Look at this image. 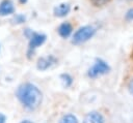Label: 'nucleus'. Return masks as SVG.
Returning a JSON list of instances; mask_svg holds the SVG:
<instances>
[{"label":"nucleus","instance_id":"obj_1","mask_svg":"<svg viewBox=\"0 0 133 123\" xmlns=\"http://www.w3.org/2000/svg\"><path fill=\"white\" fill-rule=\"evenodd\" d=\"M16 96L22 105L29 111L36 110L43 100V93L31 83H24L20 85L16 91Z\"/></svg>","mask_w":133,"mask_h":123},{"label":"nucleus","instance_id":"obj_2","mask_svg":"<svg viewBox=\"0 0 133 123\" xmlns=\"http://www.w3.org/2000/svg\"><path fill=\"white\" fill-rule=\"evenodd\" d=\"M96 28L90 26V25H86V26H82L80 27L73 35L72 38V42L74 44H81L86 42L87 40H89L90 38H92V36L96 34Z\"/></svg>","mask_w":133,"mask_h":123},{"label":"nucleus","instance_id":"obj_3","mask_svg":"<svg viewBox=\"0 0 133 123\" xmlns=\"http://www.w3.org/2000/svg\"><path fill=\"white\" fill-rule=\"evenodd\" d=\"M109 71H110V66L107 64V62L101 58H97L94 65L88 69L87 75L91 79H96L98 76H101V75L109 72Z\"/></svg>","mask_w":133,"mask_h":123},{"label":"nucleus","instance_id":"obj_4","mask_svg":"<svg viewBox=\"0 0 133 123\" xmlns=\"http://www.w3.org/2000/svg\"><path fill=\"white\" fill-rule=\"evenodd\" d=\"M47 39V36L43 33H36V32H32V34L29 36V52H32L41 47Z\"/></svg>","mask_w":133,"mask_h":123},{"label":"nucleus","instance_id":"obj_5","mask_svg":"<svg viewBox=\"0 0 133 123\" xmlns=\"http://www.w3.org/2000/svg\"><path fill=\"white\" fill-rule=\"evenodd\" d=\"M56 62V59L53 56H46V57H42L37 60L36 63V68L38 70H47L48 68H50L54 63Z\"/></svg>","mask_w":133,"mask_h":123},{"label":"nucleus","instance_id":"obj_6","mask_svg":"<svg viewBox=\"0 0 133 123\" xmlns=\"http://www.w3.org/2000/svg\"><path fill=\"white\" fill-rule=\"evenodd\" d=\"M15 12V5L11 0H2L0 2V16L5 17Z\"/></svg>","mask_w":133,"mask_h":123},{"label":"nucleus","instance_id":"obj_7","mask_svg":"<svg viewBox=\"0 0 133 123\" xmlns=\"http://www.w3.org/2000/svg\"><path fill=\"white\" fill-rule=\"evenodd\" d=\"M82 123H105V119L99 112H89L83 119Z\"/></svg>","mask_w":133,"mask_h":123},{"label":"nucleus","instance_id":"obj_8","mask_svg":"<svg viewBox=\"0 0 133 123\" xmlns=\"http://www.w3.org/2000/svg\"><path fill=\"white\" fill-rule=\"evenodd\" d=\"M70 10H71V5L69 3H60L59 5L54 7L53 13L55 17L62 18V17H65L66 14H69Z\"/></svg>","mask_w":133,"mask_h":123},{"label":"nucleus","instance_id":"obj_9","mask_svg":"<svg viewBox=\"0 0 133 123\" xmlns=\"http://www.w3.org/2000/svg\"><path fill=\"white\" fill-rule=\"evenodd\" d=\"M72 31H73V27L69 22L61 23L59 25V27L57 28V32H58L59 36L62 38H68L72 34Z\"/></svg>","mask_w":133,"mask_h":123},{"label":"nucleus","instance_id":"obj_10","mask_svg":"<svg viewBox=\"0 0 133 123\" xmlns=\"http://www.w3.org/2000/svg\"><path fill=\"white\" fill-rule=\"evenodd\" d=\"M58 123H79V121L77 117L74 116L73 114H66L60 118Z\"/></svg>","mask_w":133,"mask_h":123},{"label":"nucleus","instance_id":"obj_11","mask_svg":"<svg viewBox=\"0 0 133 123\" xmlns=\"http://www.w3.org/2000/svg\"><path fill=\"white\" fill-rule=\"evenodd\" d=\"M60 80H61V83H62L63 87H65V88L71 87L72 84H73V78L69 73H62V74H60Z\"/></svg>","mask_w":133,"mask_h":123},{"label":"nucleus","instance_id":"obj_12","mask_svg":"<svg viewBox=\"0 0 133 123\" xmlns=\"http://www.w3.org/2000/svg\"><path fill=\"white\" fill-rule=\"evenodd\" d=\"M26 21V17L24 14H16L12 20H11V23L12 24H22Z\"/></svg>","mask_w":133,"mask_h":123},{"label":"nucleus","instance_id":"obj_13","mask_svg":"<svg viewBox=\"0 0 133 123\" xmlns=\"http://www.w3.org/2000/svg\"><path fill=\"white\" fill-rule=\"evenodd\" d=\"M89 2H90L94 6L99 7V6H103V5H105V4L108 2V0H89Z\"/></svg>","mask_w":133,"mask_h":123},{"label":"nucleus","instance_id":"obj_14","mask_svg":"<svg viewBox=\"0 0 133 123\" xmlns=\"http://www.w3.org/2000/svg\"><path fill=\"white\" fill-rule=\"evenodd\" d=\"M125 19H126L127 21H133V8H130V9L126 12Z\"/></svg>","mask_w":133,"mask_h":123},{"label":"nucleus","instance_id":"obj_15","mask_svg":"<svg viewBox=\"0 0 133 123\" xmlns=\"http://www.w3.org/2000/svg\"><path fill=\"white\" fill-rule=\"evenodd\" d=\"M128 89H129V92L133 95V79L129 82V85H128Z\"/></svg>","mask_w":133,"mask_h":123},{"label":"nucleus","instance_id":"obj_16","mask_svg":"<svg viewBox=\"0 0 133 123\" xmlns=\"http://www.w3.org/2000/svg\"><path fill=\"white\" fill-rule=\"evenodd\" d=\"M0 123H6V116L0 113Z\"/></svg>","mask_w":133,"mask_h":123},{"label":"nucleus","instance_id":"obj_17","mask_svg":"<svg viewBox=\"0 0 133 123\" xmlns=\"http://www.w3.org/2000/svg\"><path fill=\"white\" fill-rule=\"evenodd\" d=\"M21 123H32L31 121H29V120H23Z\"/></svg>","mask_w":133,"mask_h":123},{"label":"nucleus","instance_id":"obj_18","mask_svg":"<svg viewBox=\"0 0 133 123\" xmlns=\"http://www.w3.org/2000/svg\"><path fill=\"white\" fill-rule=\"evenodd\" d=\"M26 1H27V0H20V2H21V3H23V2H24V3H25V2H26Z\"/></svg>","mask_w":133,"mask_h":123}]
</instances>
